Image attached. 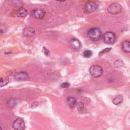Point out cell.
<instances>
[{
    "label": "cell",
    "mask_w": 130,
    "mask_h": 130,
    "mask_svg": "<svg viewBox=\"0 0 130 130\" xmlns=\"http://www.w3.org/2000/svg\"><path fill=\"white\" fill-rule=\"evenodd\" d=\"M87 36L92 41H98L102 37V32L99 28L92 27L90 28L88 31Z\"/></svg>",
    "instance_id": "obj_1"
},
{
    "label": "cell",
    "mask_w": 130,
    "mask_h": 130,
    "mask_svg": "<svg viewBox=\"0 0 130 130\" xmlns=\"http://www.w3.org/2000/svg\"><path fill=\"white\" fill-rule=\"evenodd\" d=\"M89 71L90 75L95 78L99 77L103 73V70L102 67L97 64H94L91 66L89 68Z\"/></svg>",
    "instance_id": "obj_2"
},
{
    "label": "cell",
    "mask_w": 130,
    "mask_h": 130,
    "mask_svg": "<svg viewBox=\"0 0 130 130\" xmlns=\"http://www.w3.org/2000/svg\"><path fill=\"white\" fill-rule=\"evenodd\" d=\"M103 40L106 44H112L116 42V37L113 32L108 31L104 35Z\"/></svg>",
    "instance_id": "obj_3"
},
{
    "label": "cell",
    "mask_w": 130,
    "mask_h": 130,
    "mask_svg": "<svg viewBox=\"0 0 130 130\" xmlns=\"http://www.w3.org/2000/svg\"><path fill=\"white\" fill-rule=\"evenodd\" d=\"M107 10L110 14L115 15L121 12L122 10V7L119 4L114 3L109 6Z\"/></svg>",
    "instance_id": "obj_4"
},
{
    "label": "cell",
    "mask_w": 130,
    "mask_h": 130,
    "mask_svg": "<svg viewBox=\"0 0 130 130\" xmlns=\"http://www.w3.org/2000/svg\"><path fill=\"white\" fill-rule=\"evenodd\" d=\"M99 7L97 3L94 1H88L84 5L85 11L87 13H91L96 11Z\"/></svg>",
    "instance_id": "obj_5"
},
{
    "label": "cell",
    "mask_w": 130,
    "mask_h": 130,
    "mask_svg": "<svg viewBox=\"0 0 130 130\" xmlns=\"http://www.w3.org/2000/svg\"><path fill=\"white\" fill-rule=\"evenodd\" d=\"M12 126L15 130H24L25 128L24 120L21 118H17L13 121Z\"/></svg>",
    "instance_id": "obj_6"
},
{
    "label": "cell",
    "mask_w": 130,
    "mask_h": 130,
    "mask_svg": "<svg viewBox=\"0 0 130 130\" xmlns=\"http://www.w3.org/2000/svg\"><path fill=\"white\" fill-rule=\"evenodd\" d=\"M31 15L35 19H41L44 16L45 12L41 9H35L31 11Z\"/></svg>",
    "instance_id": "obj_7"
},
{
    "label": "cell",
    "mask_w": 130,
    "mask_h": 130,
    "mask_svg": "<svg viewBox=\"0 0 130 130\" xmlns=\"http://www.w3.org/2000/svg\"><path fill=\"white\" fill-rule=\"evenodd\" d=\"M29 76L27 73L24 72H19L16 73L14 75V78L18 81H24L28 78Z\"/></svg>",
    "instance_id": "obj_8"
},
{
    "label": "cell",
    "mask_w": 130,
    "mask_h": 130,
    "mask_svg": "<svg viewBox=\"0 0 130 130\" xmlns=\"http://www.w3.org/2000/svg\"><path fill=\"white\" fill-rule=\"evenodd\" d=\"M35 30L34 28L31 27H25L23 30V35L26 37H31L34 36Z\"/></svg>",
    "instance_id": "obj_9"
},
{
    "label": "cell",
    "mask_w": 130,
    "mask_h": 130,
    "mask_svg": "<svg viewBox=\"0 0 130 130\" xmlns=\"http://www.w3.org/2000/svg\"><path fill=\"white\" fill-rule=\"evenodd\" d=\"M69 44L70 46L75 49H79L81 46L80 42L76 39H71L69 41Z\"/></svg>",
    "instance_id": "obj_10"
},
{
    "label": "cell",
    "mask_w": 130,
    "mask_h": 130,
    "mask_svg": "<svg viewBox=\"0 0 130 130\" xmlns=\"http://www.w3.org/2000/svg\"><path fill=\"white\" fill-rule=\"evenodd\" d=\"M27 14H28L27 10L23 7L19 8L16 11V15L18 17H24Z\"/></svg>",
    "instance_id": "obj_11"
},
{
    "label": "cell",
    "mask_w": 130,
    "mask_h": 130,
    "mask_svg": "<svg viewBox=\"0 0 130 130\" xmlns=\"http://www.w3.org/2000/svg\"><path fill=\"white\" fill-rule=\"evenodd\" d=\"M121 48L122 50L127 53H130V41L125 40L121 43Z\"/></svg>",
    "instance_id": "obj_12"
},
{
    "label": "cell",
    "mask_w": 130,
    "mask_h": 130,
    "mask_svg": "<svg viewBox=\"0 0 130 130\" xmlns=\"http://www.w3.org/2000/svg\"><path fill=\"white\" fill-rule=\"evenodd\" d=\"M67 103L68 105L71 108H74L76 104V100L75 98L72 96L68 97L67 99Z\"/></svg>",
    "instance_id": "obj_13"
},
{
    "label": "cell",
    "mask_w": 130,
    "mask_h": 130,
    "mask_svg": "<svg viewBox=\"0 0 130 130\" xmlns=\"http://www.w3.org/2000/svg\"><path fill=\"white\" fill-rule=\"evenodd\" d=\"M123 100V98L120 95H116L113 100V103L116 105L120 104Z\"/></svg>",
    "instance_id": "obj_14"
},
{
    "label": "cell",
    "mask_w": 130,
    "mask_h": 130,
    "mask_svg": "<svg viewBox=\"0 0 130 130\" xmlns=\"http://www.w3.org/2000/svg\"><path fill=\"white\" fill-rule=\"evenodd\" d=\"M0 82L1 87L5 86L9 83V78L8 77H1Z\"/></svg>",
    "instance_id": "obj_15"
},
{
    "label": "cell",
    "mask_w": 130,
    "mask_h": 130,
    "mask_svg": "<svg viewBox=\"0 0 130 130\" xmlns=\"http://www.w3.org/2000/svg\"><path fill=\"white\" fill-rule=\"evenodd\" d=\"M77 108L78 110V111L80 112H82V111H84V104L81 102H80L79 103H78V104H77Z\"/></svg>",
    "instance_id": "obj_16"
},
{
    "label": "cell",
    "mask_w": 130,
    "mask_h": 130,
    "mask_svg": "<svg viewBox=\"0 0 130 130\" xmlns=\"http://www.w3.org/2000/svg\"><path fill=\"white\" fill-rule=\"evenodd\" d=\"M92 53L90 50H86L83 53V55L84 57L89 58L92 56Z\"/></svg>",
    "instance_id": "obj_17"
},
{
    "label": "cell",
    "mask_w": 130,
    "mask_h": 130,
    "mask_svg": "<svg viewBox=\"0 0 130 130\" xmlns=\"http://www.w3.org/2000/svg\"><path fill=\"white\" fill-rule=\"evenodd\" d=\"M123 64V62L122 61V60H120V59H118L117 60L115 61L114 62V65L115 67H121L122 65Z\"/></svg>",
    "instance_id": "obj_18"
},
{
    "label": "cell",
    "mask_w": 130,
    "mask_h": 130,
    "mask_svg": "<svg viewBox=\"0 0 130 130\" xmlns=\"http://www.w3.org/2000/svg\"><path fill=\"white\" fill-rule=\"evenodd\" d=\"M16 101L14 99H11V100H9V102H8V104H9V106L10 107L14 106V105L16 104Z\"/></svg>",
    "instance_id": "obj_19"
},
{
    "label": "cell",
    "mask_w": 130,
    "mask_h": 130,
    "mask_svg": "<svg viewBox=\"0 0 130 130\" xmlns=\"http://www.w3.org/2000/svg\"><path fill=\"white\" fill-rule=\"evenodd\" d=\"M43 53L46 55H49L50 54V52L48 50V49H47L46 47H43Z\"/></svg>",
    "instance_id": "obj_20"
},
{
    "label": "cell",
    "mask_w": 130,
    "mask_h": 130,
    "mask_svg": "<svg viewBox=\"0 0 130 130\" xmlns=\"http://www.w3.org/2000/svg\"><path fill=\"white\" fill-rule=\"evenodd\" d=\"M69 86H70V84L68 82H64L60 85V87L61 88H67Z\"/></svg>",
    "instance_id": "obj_21"
},
{
    "label": "cell",
    "mask_w": 130,
    "mask_h": 130,
    "mask_svg": "<svg viewBox=\"0 0 130 130\" xmlns=\"http://www.w3.org/2000/svg\"><path fill=\"white\" fill-rule=\"evenodd\" d=\"M111 48H105V49H104L103 51H102L101 52H100V54H103V53H105V52H108L109 51H110V50H111Z\"/></svg>",
    "instance_id": "obj_22"
}]
</instances>
